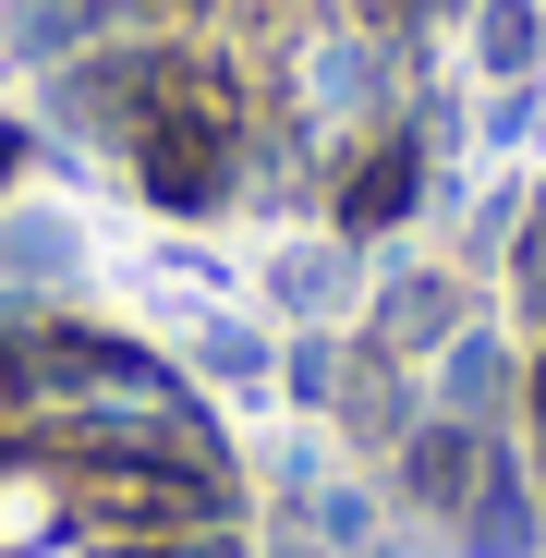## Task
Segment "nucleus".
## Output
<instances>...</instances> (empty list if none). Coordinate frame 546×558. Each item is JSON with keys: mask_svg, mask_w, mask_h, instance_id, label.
Wrapping results in <instances>:
<instances>
[{"mask_svg": "<svg viewBox=\"0 0 546 558\" xmlns=\"http://www.w3.org/2000/svg\"><path fill=\"white\" fill-rule=\"evenodd\" d=\"M122 98H134V182H146L170 219L219 207L231 134H243V85H231V61H219V49H146Z\"/></svg>", "mask_w": 546, "mask_h": 558, "instance_id": "1", "label": "nucleus"}, {"mask_svg": "<svg viewBox=\"0 0 546 558\" xmlns=\"http://www.w3.org/2000/svg\"><path fill=\"white\" fill-rule=\"evenodd\" d=\"M401 486H413V510H437V522H474V498L498 486V437L486 425H425L413 449H401Z\"/></svg>", "mask_w": 546, "mask_h": 558, "instance_id": "2", "label": "nucleus"}, {"mask_svg": "<svg viewBox=\"0 0 546 558\" xmlns=\"http://www.w3.org/2000/svg\"><path fill=\"white\" fill-rule=\"evenodd\" d=\"M413 195H425L413 134H377V146L352 158V182H340V231H389V219H413Z\"/></svg>", "mask_w": 546, "mask_h": 558, "instance_id": "3", "label": "nucleus"}, {"mask_svg": "<svg viewBox=\"0 0 546 558\" xmlns=\"http://www.w3.org/2000/svg\"><path fill=\"white\" fill-rule=\"evenodd\" d=\"M534 37H546L534 0H486V73H534Z\"/></svg>", "mask_w": 546, "mask_h": 558, "instance_id": "4", "label": "nucleus"}, {"mask_svg": "<svg viewBox=\"0 0 546 558\" xmlns=\"http://www.w3.org/2000/svg\"><path fill=\"white\" fill-rule=\"evenodd\" d=\"M437 328H449V292L425 279V292H389V352H437Z\"/></svg>", "mask_w": 546, "mask_h": 558, "instance_id": "5", "label": "nucleus"}, {"mask_svg": "<svg viewBox=\"0 0 546 558\" xmlns=\"http://www.w3.org/2000/svg\"><path fill=\"white\" fill-rule=\"evenodd\" d=\"M25 170V122H0V182H13Z\"/></svg>", "mask_w": 546, "mask_h": 558, "instance_id": "6", "label": "nucleus"}, {"mask_svg": "<svg viewBox=\"0 0 546 558\" xmlns=\"http://www.w3.org/2000/svg\"><path fill=\"white\" fill-rule=\"evenodd\" d=\"M170 13H182V0H170Z\"/></svg>", "mask_w": 546, "mask_h": 558, "instance_id": "7", "label": "nucleus"}]
</instances>
